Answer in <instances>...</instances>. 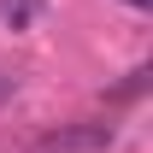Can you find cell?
<instances>
[{
  "mask_svg": "<svg viewBox=\"0 0 153 153\" xmlns=\"http://www.w3.org/2000/svg\"><path fill=\"white\" fill-rule=\"evenodd\" d=\"M112 147H118V130L106 118H88V124H65V130L41 135L36 153H112Z\"/></svg>",
  "mask_w": 153,
  "mask_h": 153,
  "instance_id": "6da1fadb",
  "label": "cell"
},
{
  "mask_svg": "<svg viewBox=\"0 0 153 153\" xmlns=\"http://www.w3.org/2000/svg\"><path fill=\"white\" fill-rule=\"evenodd\" d=\"M36 12H41V0H0V24L6 30H30Z\"/></svg>",
  "mask_w": 153,
  "mask_h": 153,
  "instance_id": "7a4b0ae2",
  "label": "cell"
},
{
  "mask_svg": "<svg viewBox=\"0 0 153 153\" xmlns=\"http://www.w3.org/2000/svg\"><path fill=\"white\" fill-rule=\"evenodd\" d=\"M124 6H153V0H124Z\"/></svg>",
  "mask_w": 153,
  "mask_h": 153,
  "instance_id": "3957f363",
  "label": "cell"
}]
</instances>
